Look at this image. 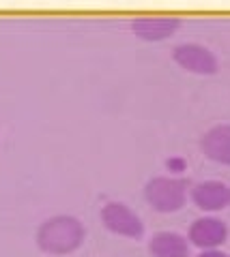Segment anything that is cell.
Masks as SVG:
<instances>
[{
  "mask_svg": "<svg viewBox=\"0 0 230 257\" xmlns=\"http://www.w3.org/2000/svg\"><path fill=\"white\" fill-rule=\"evenodd\" d=\"M148 251L153 257H189V242L179 231H157L148 242Z\"/></svg>",
  "mask_w": 230,
  "mask_h": 257,
  "instance_id": "9c48e42d",
  "label": "cell"
},
{
  "mask_svg": "<svg viewBox=\"0 0 230 257\" xmlns=\"http://www.w3.org/2000/svg\"><path fill=\"white\" fill-rule=\"evenodd\" d=\"M101 223L108 231L121 236V238H129V240H140L144 236V223L142 219L131 210L127 204L123 202H110L101 208Z\"/></svg>",
  "mask_w": 230,
  "mask_h": 257,
  "instance_id": "3957f363",
  "label": "cell"
},
{
  "mask_svg": "<svg viewBox=\"0 0 230 257\" xmlns=\"http://www.w3.org/2000/svg\"><path fill=\"white\" fill-rule=\"evenodd\" d=\"M192 202L202 212H219L230 206V187L224 180H204L192 189Z\"/></svg>",
  "mask_w": 230,
  "mask_h": 257,
  "instance_id": "8992f818",
  "label": "cell"
},
{
  "mask_svg": "<svg viewBox=\"0 0 230 257\" xmlns=\"http://www.w3.org/2000/svg\"><path fill=\"white\" fill-rule=\"evenodd\" d=\"M228 240V225L217 216H200L187 229V242L198 246L200 251L207 248H221Z\"/></svg>",
  "mask_w": 230,
  "mask_h": 257,
  "instance_id": "5b68a950",
  "label": "cell"
},
{
  "mask_svg": "<svg viewBox=\"0 0 230 257\" xmlns=\"http://www.w3.org/2000/svg\"><path fill=\"white\" fill-rule=\"evenodd\" d=\"M196 257H228L221 248H207V251H200Z\"/></svg>",
  "mask_w": 230,
  "mask_h": 257,
  "instance_id": "30bf717a",
  "label": "cell"
},
{
  "mask_svg": "<svg viewBox=\"0 0 230 257\" xmlns=\"http://www.w3.org/2000/svg\"><path fill=\"white\" fill-rule=\"evenodd\" d=\"M37 246L45 255L52 257H65L75 253L84 244L86 229L80 219L71 214H58L43 221L37 229Z\"/></svg>",
  "mask_w": 230,
  "mask_h": 257,
  "instance_id": "6da1fadb",
  "label": "cell"
},
{
  "mask_svg": "<svg viewBox=\"0 0 230 257\" xmlns=\"http://www.w3.org/2000/svg\"><path fill=\"white\" fill-rule=\"evenodd\" d=\"M168 167L174 170V172H181L185 167V161L183 159H172V161H168Z\"/></svg>",
  "mask_w": 230,
  "mask_h": 257,
  "instance_id": "8fae6325",
  "label": "cell"
},
{
  "mask_svg": "<svg viewBox=\"0 0 230 257\" xmlns=\"http://www.w3.org/2000/svg\"><path fill=\"white\" fill-rule=\"evenodd\" d=\"M200 148L204 157L213 163L230 165V124H215L211 126L200 140Z\"/></svg>",
  "mask_w": 230,
  "mask_h": 257,
  "instance_id": "52a82bcc",
  "label": "cell"
},
{
  "mask_svg": "<svg viewBox=\"0 0 230 257\" xmlns=\"http://www.w3.org/2000/svg\"><path fill=\"white\" fill-rule=\"evenodd\" d=\"M144 197L157 212H179L187 202V182L174 176H155L146 182Z\"/></svg>",
  "mask_w": 230,
  "mask_h": 257,
  "instance_id": "7a4b0ae2",
  "label": "cell"
},
{
  "mask_svg": "<svg viewBox=\"0 0 230 257\" xmlns=\"http://www.w3.org/2000/svg\"><path fill=\"white\" fill-rule=\"evenodd\" d=\"M228 257H230V255H228Z\"/></svg>",
  "mask_w": 230,
  "mask_h": 257,
  "instance_id": "7c38bea8",
  "label": "cell"
},
{
  "mask_svg": "<svg viewBox=\"0 0 230 257\" xmlns=\"http://www.w3.org/2000/svg\"><path fill=\"white\" fill-rule=\"evenodd\" d=\"M172 60L183 71L196 75H215L219 71V60L209 47L200 43H181L172 50Z\"/></svg>",
  "mask_w": 230,
  "mask_h": 257,
  "instance_id": "277c9868",
  "label": "cell"
},
{
  "mask_svg": "<svg viewBox=\"0 0 230 257\" xmlns=\"http://www.w3.org/2000/svg\"><path fill=\"white\" fill-rule=\"evenodd\" d=\"M131 28L144 41H162V39H168L177 32L179 20L166 18V15H150V18H138L131 24Z\"/></svg>",
  "mask_w": 230,
  "mask_h": 257,
  "instance_id": "ba28073f",
  "label": "cell"
}]
</instances>
